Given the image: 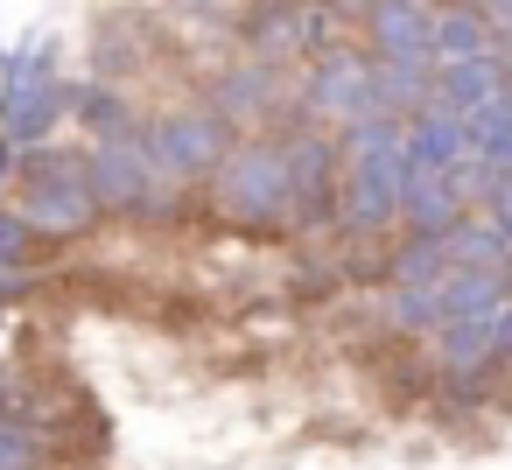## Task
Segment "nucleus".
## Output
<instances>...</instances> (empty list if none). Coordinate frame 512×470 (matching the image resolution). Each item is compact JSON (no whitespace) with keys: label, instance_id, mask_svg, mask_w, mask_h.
I'll return each instance as SVG.
<instances>
[{"label":"nucleus","instance_id":"obj_1","mask_svg":"<svg viewBox=\"0 0 512 470\" xmlns=\"http://www.w3.org/2000/svg\"><path fill=\"white\" fill-rule=\"evenodd\" d=\"M22 218L36 225V239H85L99 218V190L85 155H57V148H22Z\"/></svg>","mask_w":512,"mask_h":470},{"label":"nucleus","instance_id":"obj_2","mask_svg":"<svg viewBox=\"0 0 512 470\" xmlns=\"http://www.w3.org/2000/svg\"><path fill=\"white\" fill-rule=\"evenodd\" d=\"M211 197L232 225H253V232H274L288 225V162H281V141H239L211 162Z\"/></svg>","mask_w":512,"mask_h":470},{"label":"nucleus","instance_id":"obj_3","mask_svg":"<svg viewBox=\"0 0 512 470\" xmlns=\"http://www.w3.org/2000/svg\"><path fill=\"white\" fill-rule=\"evenodd\" d=\"M92 169V190H99V211H127V218H155L176 204V176H162V162L148 155V141L127 127V134H99V148L85 155Z\"/></svg>","mask_w":512,"mask_h":470},{"label":"nucleus","instance_id":"obj_4","mask_svg":"<svg viewBox=\"0 0 512 470\" xmlns=\"http://www.w3.org/2000/svg\"><path fill=\"white\" fill-rule=\"evenodd\" d=\"M148 155L162 162V176H176V183H197V176H211V162L232 148L225 141V113L218 106H169V113H155L148 120Z\"/></svg>","mask_w":512,"mask_h":470},{"label":"nucleus","instance_id":"obj_5","mask_svg":"<svg viewBox=\"0 0 512 470\" xmlns=\"http://www.w3.org/2000/svg\"><path fill=\"white\" fill-rule=\"evenodd\" d=\"M281 162H288V225H323L337 211V141L316 134V127H295L281 134Z\"/></svg>","mask_w":512,"mask_h":470},{"label":"nucleus","instance_id":"obj_6","mask_svg":"<svg viewBox=\"0 0 512 470\" xmlns=\"http://www.w3.org/2000/svg\"><path fill=\"white\" fill-rule=\"evenodd\" d=\"M302 99H309V113H323V120H358V113L379 106V85H372V64H365L358 50H316Z\"/></svg>","mask_w":512,"mask_h":470},{"label":"nucleus","instance_id":"obj_7","mask_svg":"<svg viewBox=\"0 0 512 470\" xmlns=\"http://www.w3.org/2000/svg\"><path fill=\"white\" fill-rule=\"evenodd\" d=\"M71 106H78V85H64V78L8 85V92H0V127H8L15 155H22V148H43V141L57 134V120H64Z\"/></svg>","mask_w":512,"mask_h":470},{"label":"nucleus","instance_id":"obj_8","mask_svg":"<svg viewBox=\"0 0 512 470\" xmlns=\"http://www.w3.org/2000/svg\"><path fill=\"white\" fill-rule=\"evenodd\" d=\"M372 57H435V0H365Z\"/></svg>","mask_w":512,"mask_h":470},{"label":"nucleus","instance_id":"obj_9","mask_svg":"<svg viewBox=\"0 0 512 470\" xmlns=\"http://www.w3.org/2000/svg\"><path fill=\"white\" fill-rule=\"evenodd\" d=\"M463 162V113L449 106H414L400 120V169H456Z\"/></svg>","mask_w":512,"mask_h":470},{"label":"nucleus","instance_id":"obj_10","mask_svg":"<svg viewBox=\"0 0 512 470\" xmlns=\"http://www.w3.org/2000/svg\"><path fill=\"white\" fill-rule=\"evenodd\" d=\"M463 169V162H456ZM456 169H400V218L414 232H442L463 211V176Z\"/></svg>","mask_w":512,"mask_h":470},{"label":"nucleus","instance_id":"obj_11","mask_svg":"<svg viewBox=\"0 0 512 470\" xmlns=\"http://www.w3.org/2000/svg\"><path fill=\"white\" fill-rule=\"evenodd\" d=\"M505 85V57L498 50H477V57H435V106H449V113H470V106H484L491 92Z\"/></svg>","mask_w":512,"mask_h":470},{"label":"nucleus","instance_id":"obj_12","mask_svg":"<svg viewBox=\"0 0 512 470\" xmlns=\"http://www.w3.org/2000/svg\"><path fill=\"white\" fill-rule=\"evenodd\" d=\"M505 295H512L505 267H442V281H435L442 323H456V316H498Z\"/></svg>","mask_w":512,"mask_h":470},{"label":"nucleus","instance_id":"obj_13","mask_svg":"<svg viewBox=\"0 0 512 470\" xmlns=\"http://www.w3.org/2000/svg\"><path fill=\"white\" fill-rule=\"evenodd\" d=\"M442 246H449V267H512V239L498 232L491 211H456L442 225Z\"/></svg>","mask_w":512,"mask_h":470},{"label":"nucleus","instance_id":"obj_14","mask_svg":"<svg viewBox=\"0 0 512 470\" xmlns=\"http://www.w3.org/2000/svg\"><path fill=\"white\" fill-rule=\"evenodd\" d=\"M477 50H498L491 15L470 0H435V57H477Z\"/></svg>","mask_w":512,"mask_h":470},{"label":"nucleus","instance_id":"obj_15","mask_svg":"<svg viewBox=\"0 0 512 470\" xmlns=\"http://www.w3.org/2000/svg\"><path fill=\"white\" fill-rule=\"evenodd\" d=\"M372 85H379V106L414 113V106H428V92H435V57H379V64H372Z\"/></svg>","mask_w":512,"mask_h":470},{"label":"nucleus","instance_id":"obj_16","mask_svg":"<svg viewBox=\"0 0 512 470\" xmlns=\"http://www.w3.org/2000/svg\"><path fill=\"white\" fill-rule=\"evenodd\" d=\"M442 365L463 379H477L484 365H491V316H456V323H442Z\"/></svg>","mask_w":512,"mask_h":470},{"label":"nucleus","instance_id":"obj_17","mask_svg":"<svg viewBox=\"0 0 512 470\" xmlns=\"http://www.w3.org/2000/svg\"><path fill=\"white\" fill-rule=\"evenodd\" d=\"M267 99H274V64H246V71L218 78V113H225V120L267 113Z\"/></svg>","mask_w":512,"mask_h":470},{"label":"nucleus","instance_id":"obj_18","mask_svg":"<svg viewBox=\"0 0 512 470\" xmlns=\"http://www.w3.org/2000/svg\"><path fill=\"white\" fill-rule=\"evenodd\" d=\"M435 281H442V274H435ZM435 281H393V323H400V330H442Z\"/></svg>","mask_w":512,"mask_h":470},{"label":"nucleus","instance_id":"obj_19","mask_svg":"<svg viewBox=\"0 0 512 470\" xmlns=\"http://www.w3.org/2000/svg\"><path fill=\"white\" fill-rule=\"evenodd\" d=\"M71 113H78L92 134H127V120H134L113 85H78V106H71Z\"/></svg>","mask_w":512,"mask_h":470},{"label":"nucleus","instance_id":"obj_20","mask_svg":"<svg viewBox=\"0 0 512 470\" xmlns=\"http://www.w3.org/2000/svg\"><path fill=\"white\" fill-rule=\"evenodd\" d=\"M449 267V246H442V232H414L400 253H393V281H435Z\"/></svg>","mask_w":512,"mask_h":470},{"label":"nucleus","instance_id":"obj_21","mask_svg":"<svg viewBox=\"0 0 512 470\" xmlns=\"http://www.w3.org/2000/svg\"><path fill=\"white\" fill-rule=\"evenodd\" d=\"M0 470H43V435H36V421L0 414Z\"/></svg>","mask_w":512,"mask_h":470},{"label":"nucleus","instance_id":"obj_22","mask_svg":"<svg viewBox=\"0 0 512 470\" xmlns=\"http://www.w3.org/2000/svg\"><path fill=\"white\" fill-rule=\"evenodd\" d=\"M36 78H57V43H29V50L0 57V92H8V85H36Z\"/></svg>","mask_w":512,"mask_h":470},{"label":"nucleus","instance_id":"obj_23","mask_svg":"<svg viewBox=\"0 0 512 470\" xmlns=\"http://www.w3.org/2000/svg\"><path fill=\"white\" fill-rule=\"evenodd\" d=\"M0 260H8V267H29L36 260V225L22 211H0Z\"/></svg>","mask_w":512,"mask_h":470},{"label":"nucleus","instance_id":"obj_24","mask_svg":"<svg viewBox=\"0 0 512 470\" xmlns=\"http://www.w3.org/2000/svg\"><path fill=\"white\" fill-rule=\"evenodd\" d=\"M491 365H512V295H505V309L491 316Z\"/></svg>","mask_w":512,"mask_h":470},{"label":"nucleus","instance_id":"obj_25","mask_svg":"<svg viewBox=\"0 0 512 470\" xmlns=\"http://www.w3.org/2000/svg\"><path fill=\"white\" fill-rule=\"evenodd\" d=\"M0 414H15V421H36V407H29V386H22V379H8V372H0Z\"/></svg>","mask_w":512,"mask_h":470},{"label":"nucleus","instance_id":"obj_26","mask_svg":"<svg viewBox=\"0 0 512 470\" xmlns=\"http://www.w3.org/2000/svg\"><path fill=\"white\" fill-rule=\"evenodd\" d=\"M484 211H491V218H498V232L512 239V176H498V183H491V197H484Z\"/></svg>","mask_w":512,"mask_h":470},{"label":"nucleus","instance_id":"obj_27","mask_svg":"<svg viewBox=\"0 0 512 470\" xmlns=\"http://www.w3.org/2000/svg\"><path fill=\"white\" fill-rule=\"evenodd\" d=\"M29 295V267H8L0 260V302H22Z\"/></svg>","mask_w":512,"mask_h":470},{"label":"nucleus","instance_id":"obj_28","mask_svg":"<svg viewBox=\"0 0 512 470\" xmlns=\"http://www.w3.org/2000/svg\"><path fill=\"white\" fill-rule=\"evenodd\" d=\"M8 176H15V141L0 134V183H8Z\"/></svg>","mask_w":512,"mask_h":470},{"label":"nucleus","instance_id":"obj_29","mask_svg":"<svg viewBox=\"0 0 512 470\" xmlns=\"http://www.w3.org/2000/svg\"><path fill=\"white\" fill-rule=\"evenodd\" d=\"M183 8H190V15H218V8H225V0H183Z\"/></svg>","mask_w":512,"mask_h":470},{"label":"nucleus","instance_id":"obj_30","mask_svg":"<svg viewBox=\"0 0 512 470\" xmlns=\"http://www.w3.org/2000/svg\"><path fill=\"white\" fill-rule=\"evenodd\" d=\"M498 57H505V78H512V36H505V50H498Z\"/></svg>","mask_w":512,"mask_h":470},{"label":"nucleus","instance_id":"obj_31","mask_svg":"<svg viewBox=\"0 0 512 470\" xmlns=\"http://www.w3.org/2000/svg\"><path fill=\"white\" fill-rule=\"evenodd\" d=\"M0 344H8V316H0Z\"/></svg>","mask_w":512,"mask_h":470}]
</instances>
